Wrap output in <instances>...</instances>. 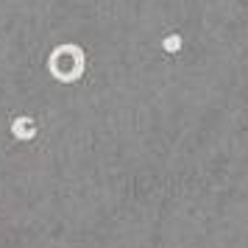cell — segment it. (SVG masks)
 <instances>
[{
	"mask_svg": "<svg viewBox=\"0 0 248 248\" xmlns=\"http://www.w3.org/2000/svg\"><path fill=\"white\" fill-rule=\"evenodd\" d=\"M84 67H87V59H84V50L78 45H59L50 56H47V73L53 76L62 84H73L84 76Z\"/></svg>",
	"mask_w": 248,
	"mask_h": 248,
	"instance_id": "cell-1",
	"label": "cell"
},
{
	"mask_svg": "<svg viewBox=\"0 0 248 248\" xmlns=\"http://www.w3.org/2000/svg\"><path fill=\"white\" fill-rule=\"evenodd\" d=\"M12 134L17 137V140H34L36 137V123L31 120V117H17L12 123Z\"/></svg>",
	"mask_w": 248,
	"mask_h": 248,
	"instance_id": "cell-2",
	"label": "cell"
},
{
	"mask_svg": "<svg viewBox=\"0 0 248 248\" xmlns=\"http://www.w3.org/2000/svg\"><path fill=\"white\" fill-rule=\"evenodd\" d=\"M162 50H168V53H176V50H181V36L179 34H170L162 39Z\"/></svg>",
	"mask_w": 248,
	"mask_h": 248,
	"instance_id": "cell-3",
	"label": "cell"
}]
</instances>
